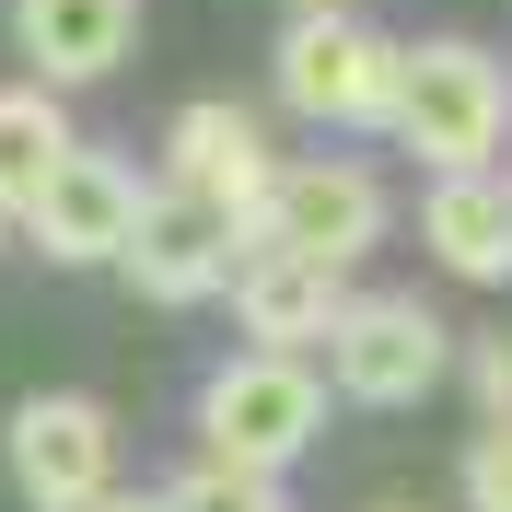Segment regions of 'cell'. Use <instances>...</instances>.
I'll return each instance as SVG.
<instances>
[{
	"mask_svg": "<svg viewBox=\"0 0 512 512\" xmlns=\"http://www.w3.org/2000/svg\"><path fill=\"white\" fill-rule=\"evenodd\" d=\"M163 512H280V478H245V466H210V454H198L187 478L175 489H152Z\"/></svg>",
	"mask_w": 512,
	"mask_h": 512,
	"instance_id": "5bb4252c",
	"label": "cell"
},
{
	"mask_svg": "<svg viewBox=\"0 0 512 512\" xmlns=\"http://www.w3.org/2000/svg\"><path fill=\"white\" fill-rule=\"evenodd\" d=\"M466 396H478V431H512V338L466 350Z\"/></svg>",
	"mask_w": 512,
	"mask_h": 512,
	"instance_id": "9a60e30c",
	"label": "cell"
},
{
	"mask_svg": "<svg viewBox=\"0 0 512 512\" xmlns=\"http://www.w3.org/2000/svg\"><path fill=\"white\" fill-rule=\"evenodd\" d=\"M152 210V175L128 152H70L47 187H35V210H24V233L59 268H117V245H128V222Z\"/></svg>",
	"mask_w": 512,
	"mask_h": 512,
	"instance_id": "ba28073f",
	"label": "cell"
},
{
	"mask_svg": "<svg viewBox=\"0 0 512 512\" xmlns=\"http://www.w3.org/2000/svg\"><path fill=\"white\" fill-rule=\"evenodd\" d=\"M94 512H163V501H152V489H105Z\"/></svg>",
	"mask_w": 512,
	"mask_h": 512,
	"instance_id": "e0dca14e",
	"label": "cell"
},
{
	"mask_svg": "<svg viewBox=\"0 0 512 512\" xmlns=\"http://www.w3.org/2000/svg\"><path fill=\"white\" fill-rule=\"evenodd\" d=\"M12 47L35 59V94L47 82H105L140 47V0H12Z\"/></svg>",
	"mask_w": 512,
	"mask_h": 512,
	"instance_id": "30bf717a",
	"label": "cell"
},
{
	"mask_svg": "<svg viewBox=\"0 0 512 512\" xmlns=\"http://www.w3.org/2000/svg\"><path fill=\"white\" fill-rule=\"evenodd\" d=\"M326 361H338V396L350 408H419L454 373V338H443V315L419 291H373V303H338Z\"/></svg>",
	"mask_w": 512,
	"mask_h": 512,
	"instance_id": "3957f363",
	"label": "cell"
},
{
	"mask_svg": "<svg viewBox=\"0 0 512 512\" xmlns=\"http://www.w3.org/2000/svg\"><path fill=\"white\" fill-rule=\"evenodd\" d=\"M0 454H12V489H24L35 512H94L105 489H117V419H105L94 396H70V384L24 396Z\"/></svg>",
	"mask_w": 512,
	"mask_h": 512,
	"instance_id": "8992f818",
	"label": "cell"
},
{
	"mask_svg": "<svg viewBox=\"0 0 512 512\" xmlns=\"http://www.w3.org/2000/svg\"><path fill=\"white\" fill-rule=\"evenodd\" d=\"M291 12H350V0H291Z\"/></svg>",
	"mask_w": 512,
	"mask_h": 512,
	"instance_id": "ac0fdd59",
	"label": "cell"
},
{
	"mask_svg": "<svg viewBox=\"0 0 512 512\" xmlns=\"http://www.w3.org/2000/svg\"><path fill=\"white\" fill-rule=\"evenodd\" d=\"M117 268H128L140 303H210V291H233V268H245V222H222V210L152 187V210L128 222Z\"/></svg>",
	"mask_w": 512,
	"mask_h": 512,
	"instance_id": "9c48e42d",
	"label": "cell"
},
{
	"mask_svg": "<svg viewBox=\"0 0 512 512\" xmlns=\"http://www.w3.org/2000/svg\"><path fill=\"white\" fill-rule=\"evenodd\" d=\"M70 152H82V140H70V105L35 94V82H0V210H12V222L35 210V187H47Z\"/></svg>",
	"mask_w": 512,
	"mask_h": 512,
	"instance_id": "4fadbf2b",
	"label": "cell"
},
{
	"mask_svg": "<svg viewBox=\"0 0 512 512\" xmlns=\"http://www.w3.org/2000/svg\"><path fill=\"white\" fill-rule=\"evenodd\" d=\"M419 233L454 280H512V175H431Z\"/></svg>",
	"mask_w": 512,
	"mask_h": 512,
	"instance_id": "7c38bea8",
	"label": "cell"
},
{
	"mask_svg": "<svg viewBox=\"0 0 512 512\" xmlns=\"http://www.w3.org/2000/svg\"><path fill=\"white\" fill-rule=\"evenodd\" d=\"M338 268H303V256H268L256 245L245 268H233V315H245V350H280V361H303V350H326V326H338Z\"/></svg>",
	"mask_w": 512,
	"mask_h": 512,
	"instance_id": "8fae6325",
	"label": "cell"
},
{
	"mask_svg": "<svg viewBox=\"0 0 512 512\" xmlns=\"http://www.w3.org/2000/svg\"><path fill=\"white\" fill-rule=\"evenodd\" d=\"M0 233H12V210H0Z\"/></svg>",
	"mask_w": 512,
	"mask_h": 512,
	"instance_id": "d6986e66",
	"label": "cell"
},
{
	"mask_svg": "<svg viewBox=\"0 0 512 512\" xmlns=\"http://www.w3.org/2000/svg\"><path fill=\"white\" fill-rule=\"evenodd\" d=\"M384 128L408 140L431 175H489L512 140V70L489 59L478 35H431V47H396V94Z\"/></svg>",
	"mask_w": 512,
	"mask_h": 512,
	"instance_id": "6da1fadb",
	"label": "cell"
},
{
	"mask_svg": "<svg viewBox=\"0 0 512 512\" xmlns=\"http://www.w3.org/2000/svg\"><path fill=\"white\" fill-rule=\"evenodd\" d=\"M466 512H512V431L466 443Z\"/></svg>",
	"mask_w": 512,
	"mask_h": 512,
	"instance_id": "2e32d148",
	"label": "cell"
},
{
	"mask_svg": "<svg viewBox=\"0 0 512 512\" xmlns=\"http://www.w3.org/2000/svg\"><path fill=\"white\" fill-rule=\"evenodd\" d=\"M256 245L268 256H303V268H350V256L384 245V175L350 152H315V163H280V187L256 210Z\"/></svg>",
	"mask_w": 512,
	"mask_h": 512,
	"instance_id": "277c9868",
	"label": "cell"
},
{
	"mask_svg": "<svg viewBox=\"0 0 512 512\" xmlns=\"http://www.w3.org/2000/svg\"><path fill=\"white\" fill-rule=\"evenodd\" d=\"M326 431V373L315 361H280V350H245L198 384V443L210 466H245V478H280L291 454H315Z\"/></svg>",
	"mask_w": 512,
	"mask_h": 512,
	"instance_id": "7a4b0ae2",
	"label": "cell"
},
{
	"mask_svg": "<svg viewBox=\"0 0 512 512\" xmlns=\"http://www.w3.org/2000/svg\"><path fill=\"white\" fill-rule=\"evenodd\" d=\"M163 175H175V198H198V210L245 222V245H256V210H268V187H280L268 128H256L245 105H175V117H163Z\"/></svg>",
	"mask_w": 512,
	"mask_h": 512,
	"instance_id": "52a82bcc",
	"label": "cell"
},
{
	"mask_svg": "<svg viewBox=\"0 0 512 512\" xmlns=\"http://www.w3.org/2000/svg\"><path fill=\"white\" fill-rule=\"evenodd\" d=\"M396 94V35H373L361 12H291L280 35V105L315 128H373Z\"/></svg>",
	"mask_w": 512,
	"mask_h": 512,
	"instance_id": "5b68a950",
	"label": "cell"
},
{
	"mask_svg": "<svg viewBox=\"0 0 512 512\" xmlns=\"http://www.w3.org/2000/svg\"><path fill=\"white\" fill-rule=\"evenodd\" d=\"M384 512H408V501H384Z\"/></svg>",
	"mask_w": 512,
	"mask_h": 512,
	"instance_id": "ffe728a7",
	"label": "cell"
}]
</instances>
